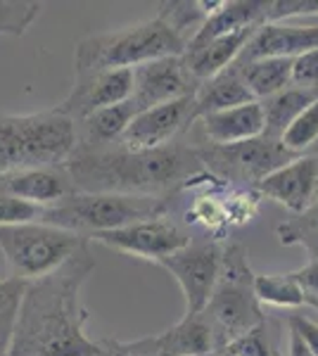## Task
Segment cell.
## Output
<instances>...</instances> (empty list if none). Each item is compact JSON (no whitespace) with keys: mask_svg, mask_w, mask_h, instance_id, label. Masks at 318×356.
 I'll return each instance as SVG.
<instances>
[{"mask_svg":"<svg viewBox=\"0 0 318 356\" xmlns=\"http://www.w3.org/2000/svg\"><path fill=\"white\" fill-rule=\"evenodd\" d=\"M292 273L306 292V304L318 309V259L306 261V266L297 268V271H292Z\"/></svg>","mask_w":318,"mask_h":356,"instance_id":"e575fe53","label":"cell"},{"mask_svg":"<svg viewBox=\"0 0 318 356\" xmlns=\"http://www.w3.org/2000/svg\"><path fill=\"white\" fill-rule=\"evenodd\" d=\"M95 356H131V354L124 349V342L105 340V342H100V349H97Z\"/></svg>","mask_w":318,"mask_h":356,"instance_id":"8d00e7d4","label":"cell"},{"mask_svg":"<svg viewBox=\"0 0 318 356\" xmlns=\"http://www.w3.org/2000/svg\"><path fill=\"white\" fill-rule=\"evenodd\" d=\"M93 271L86 245L55 273L26 283L8 356H95L100 342L86 335L88 312L81 304V288Z\"/></svg>","mask_w":318,"mask_h":356,"instance_id":"6da1fadb","label":"cell"},{"mask_svg":"<svg viewBox=\"0 0 318 356\" xmlns=\"http://www.w3.org/2000/svg\"><path fill=\"white\" fill-rule=\"evenodd\" d=\"M254 191L283 204L292 214H302L318 197V154H299L290 164L259 181Z\"/></svg>","mask_w":318,"mask_h":356,"instance_id":"5bb4252c","label":"cell"},{"mask_svg":"<svg viewBox=\"0 0 318 356\" xmlns=\"http://www.w3.org/2000/svg\"><path fill=\"white\" fill-rule=\"evenodd\" d=\"M287 328L297 332V335L302 337V342L311 349V354L318 356V323L314 318L294 312L287 316Z\"/></svg>","mask_w":318,"mask_h":356,"instance_id":"836d02e7","label":"cell"},{"mask_svg":"<svg viewBox=\"0 0 318 356\" xmlns=\"http://www.w3.org/2000/svg\"><path fill=\"white\" fill-rule=\"evenodd\" d=\"M299 15H318V0H276V3H269L266 24L290 19V17Z\"/></svg>","mask_w":318,"mask_h":356,"instance_id":"d6a6232c","label":"cell"},{"mask_svg":"<svg viewBox=\"0 0 318 356\" xmlns=\"http://www.w3.org/2000/svg\"><path fill=\"white\" fill-rule=\"evenodd\" d=\"M233 67H238L242 81L250 88L254 100H266L292 83V60H285V57H266V60Z\"/></svg>","mask_w":318,"mask_h":356,"instance_id":"603a6c76","label":"cell"},{"mask_svg":"<svg viewBox=\"0 0 318 356\" xmlns=\"http://www.w3.org/2000/svg\"><path fill=\"white\" fill-rule=\"evenodd\" d=\"M276 238L285 247H302L309 261L318 259V197L302 214L280 221L276 226Z\"/></svg>","mask_w":318,"mask_h":356,"instance_id":"484cf974","label":"cell"},{"mask_svg":"<svg viewBox=\"0 0 318 356\" xmlns=\"http://www.w3.org/2000/svg\"><path fill=\"white\" fill-rule=\"evenodd\" d=\"M133 93V69H107V72L74 74V86L69 95L57 105L65 117L81 124L90 114L119 105Z\"/></svg>","mask_w":318,"mask_h":356,"instance_id":"7c38bea8","label":"cell"},{"mask_svg":"<svg viewBox=\"0 0 318 356\" xmlns=\"http://www.w3.org/2000/svg\"><path fill=\"white\" fill-rule=\"evenodd\" d=\"M257 29L259 26L242 29V31L228 33V36L214 38V41H207L202 45L186 48V53H183V67H186L190 81L200 86V83L214 79L216 74H221L223 69L233 67L235 60H238L240 53L245 50V45L250 43L252 33L257 31Z\"/></svg>","mask_w":318,"mask_h":356,"instance_id":"ac0fdd59","label":"cell"},{"mask_svg":"<svg viewBox=\"0 0 318 356\" xmlns=\"http://www.w3.org/2000/svg\"><path fill=\"white\" fill-rule=\"evenodd\" d=\"M287 356H314L311 354V349L306 347V344L302 342V337H299L294 330L287 332Z\"/></svg>","mask_w":318,"mask_h":356,"instance_id":"d590c367","label":"cell"},{"mask_svg":"<svg viewBox=\"0 0 318 356\" xmlns=\"http://www.w3.org/2000/svg\"><path fill=\"white\" fill-rule=\"evenodd\" d=\"M138 114H141V110H138V105L131 97L119 102V105L105 107V110L90 114L86 122H81L86 129V145L100 147V145H107V143L121 140V136L126 134V129H129Z\"/></svg>","mask_w":318,"mask_h":356,"instance_id":"cb8c5ba5","label":"cell"},{"mask_svg":"<svg viewBox=\"0 0 318 356\" xmlns=\"http://www.w3.org/2000/svg\"><path fill=\"white\" fill-rule=\"evenodd\" d=\"M202 166L218 178V181H233V183H254L264 181L269 174L278 171L280 166L290 164L299 154L285 150L280 140L269 136H259L245 143H235V145L223 147H205L198 150Z\"/></svg>","mask_w":318,"mask_h":356,"instance_id":"ba28073f","label":"cell"},{"mask_svg":"<svg viewBox=\"0 0 318 356\" xmlns=\"http://www.w3.org/2000/svg\"><path fill=\"white\" fill-rule=\"evenodd\" d=\"M79 193L150 195L164 197L176 188H188L202 174L198 150L171 143L159 150H102L77 147L65 164Z\"/></svg>","mask_w":318,"mask_h":356,"instance_id":"7a4b0ae2","label":"cell"},{"mask_svg":"<svg viewBox=\"0 0 318 356\" xmlns=\"http://www.w3.org/2000/svg\"><path fill=\"white\" fill-rule=\"evenodd\" d=\"M45 207L26 202L0 193V226H22V223H43Z\"/></svg>","mask_w":318,"mask_h":356,"instance_id":"f546056e","label":"cell"},{"mask_svg":"<svg viewBox=\"0 0 318 356\" xmlns=\"http://www.w3.org/2000/svg\"><path fill=\"white\" fill-rule=\"evenodd\" d=\"M254 102L250 88L242 81L238 67H228L221 74H216L209 81L200 83L195 90V117H205L212 112L230 110V107Z\"/></svg>","mask_w":318,"mask_h":356,"instance_id":"44dd1931","label":"cell"},{"mask_svg":"<svg viewBox=\"0 0 318 356\" xmlns=\"http://www.w3.org/2000/svg\"><path fill=\"white\" fill-rule=\"evenodd\" d=\"M276 356H280V354H278V352H276Z\"/></svg>","mask_w":318,"mask_h":356,"instance_id":"f35d334b","label":"cell"},{"mask_svg":"<svg viewBox=\"0 0 318 356\" xmlns=\"http://www.w3.org/2000/svg\"><path fill=\"white\" fill-rule=\"evenodd\" d=\"M90 240L50 223L0 226V254L10 278L22 283L45 278L72 259Z\"/></svg>","mask_w":318,"mask_h":356,"instance_id":"52a82bcc","label":"cell"},{"mask_svg":"<svg viewBox=\"0 0 318 356\" xmlns=\"http://www.w3.org/2000/svg\"><path fill=\"white\" fill-rule=\"evenodd\" d=\"M24 288H26V283H22V280H17V278H10V275L8 278H0V356H8Z\"/></svg>","mask_w":318,"mask_h":356,"instance_id":"4316f807","label":"cell"},{"mask_svg":"<svg viewBox=\"0 0 318 356\" xmlns=\"http://www.w3.org/2000/svg\"><path fill=\"white\" fill-rule=\"evenodd\" d=\"M90 240L109 247V250L124 252V254L138 257V259L148 261H161L164 257H171L173 252L183 250L190 238L178 223H173L166 216L157 219H145L129 223L117 231H105L90 235Z\"/></svg>","mask_w":318,"mask_h":356,"instance_id":"30bf717a","label":"cell"},{"mask_svg":"<svg viewBox=\"0 0 318 356\" xmlns=\"http://www.w3.org/2000/svg\"><path fill=\"white\" fill-rule=\"evenodd\" d=\"M254 295L259 304L276 309L306 307V292L294 273H259L254 275Z\"/></svg>","mask_w":318,"mask_h":356,"instance_id":"d4e9b609","label":"cell"},{"mask_svg":"<svg viewBox=\"0 0 318 356\" xmlns=\"http://www.w3.org/2000/svg\"><path fill=\"white\" fill-rule=\"evenodd\" d=\"M198 122L202 124V134L214 147L235 145V143L264 136V110L259 100L230 107V110L205 114Z\"/></svg>","mask_w":318,"mask_h":356,"instance_id":"d6986e66","label":"cell"},{"mask_svg":"<svg viewBox=\"0 0 318 356\" xmlns=\"http://www.w3.org/2000/svg\"><path fill=\"white\" fill-rule=\"evenodd\" d=\"M124 349L131 356H212L216 354V340L205 316L186 314L159 335L124 342Z\"/></svg>","mask_w":318,"mask_h":356,"instance_id":"4fadbf2b","label":"cell"},{"mask_svg":"<svg viewBox=\"0 0 318 356\" xmlns=\"http://www.w3.org/2000/svg\"><path fill=\"white\" fill-rule=\"evenodd\" d=\"M314 48H318V24L297 26L285 24V22H271L252 33L250 43L245 45L235 65H247V62L266 60V57L294 60Z\"/></svg>","mask_w":318,"mask_h":356,"instance_id":"2e32d148","label":"cell"},{"mask_svg":"<svg viewBox=\"0 0 318 356\" xmlns=\"http://www.w3.org/2000/svg\"><path fill=\"white\" fill-rule=\"evenodd\" d=\"M186 41L178 38L159 17L114 31L90 33L74 50V74L136 69L161 57H183Z\"/></svg>","mask_w":318,"mask_h":356,"instance_id":"277c9868","label":"cell"},{"mask_svg":"<svg viewBox=\"0 0 318 356\" xmlns=\"http://www.w3.org/2000/svg\"><path fill=\"white\" fill-rule=\"evenodd\" d=\"M190 83L193 81L183 67V57H161V60H152L133 69L131 100L143 112L178 100V97L193 95L198 88Z\"/></svg>","mask_w":318,"mask_h":356,"instance_id":"9a60e30c","label":"cell"},{"mask_svg":"<svg viewBox=\"0 0 318 356\" xmlns=\"http://www.w3.org/2000/svg\"><path fill=\"white\" fill-rule=\"evenodd\" d=\"M77 147V124L57 107L33 114H0V176L65 166Z\"/></svg>","mask_w":318,"mask_h":356,"instance_id":"3957f363","label":"cell"},{"mask_svg":"<svg viewBox=\"0 0 318 356\" xmlns=\"http://www.w3.org/2000/svg\"><path fill=\"white\" fill-rule=\"evenodd\" d=\"M0 193L40 207H53L77 193V186L65 166H48V169H24L0 176Z\"/></svg>","mask_w":318,"mask_h":356,"instance_id":"e0dca14e","label":"cell"},{"mask_svg":"<svg viewBox=\"0 0 318 356\" xmlns=\"http://www.w3.org/2000/svg\"><path fill=\"white\" fill-rule=\"evenodd\" d=\"M43 5L24 3V0H0V33L24 36L26 29L36 22Z\"/></svg>","mask_w":318,"mask_h":356,"instance_id":"f1b7e54d","label":"cell"},{"mask_svg":"<svg viewBox=\"0 0 318 356\" xmlns=\"http://www.w3.org/2000/svg\"><path fill=\"white\" fill-rule=\"evenodd\" d=\"M214 356H233V354H230V352H225V349H221V352H216Z\"/></svg>","mask_w":318,"mask_h":356,"instance_id":"74e56055","label":"cell"},{"mask_svg":"<svg viewBox=\"0 0 318 356\" xmlns=\"http://www.w3.org/2000/svg\"><path fill=\"white\" fill-rule=\"evenodd\" d=\"M169 204L164 197L150 195H114V193H74L62 202L45 207L43 223L74 231L79 235L117 231L129 223L166 216Z\"/></svg>","mask_w":318,"mask_h":356,"instance_id":"8992f818","label":"cell"},{"mask_svg":"<svg viewBox=\"0 0 318 356\" xmlns=\"http://www.w3.org/2000/svg\"><path fill=\"white\" fill-rule=\"evenodd\" d=\"M223 245L218 240H198L157 261L176 278L186 300V314H202L221 273Z\"/></svg>","mask_w":318,"mask_h":356,"instance_id":"9c48e42d","label":"cell"},{"mask_svg":"<svg viewBox=\"0 0 318 356\" xmlns=\"http://www.w3.org/2000/svg\"><path fill=\"white\" fill-rule=\"evenodd\" d=\"M266 10H269L266 0H230V3L223 0L221 8L207 17V22L200 26V31L190 38V43L186 48L228 36V33L242 31V29L262 26L266 24Z\"/></svg>","mask_w":318,"mask_h":356,"instance_id":"ffe728a7","label":"cell"},{"mask_svg":"<svg viewBox=\"0 0 318 356\" xmlns=\"http://www.w3.org/2000/svg\"><path fill=\"white\" fill-rule=\"evenodd\" d=\"M316 100H318L316 90H306L292 83L287 86V88H283L280 93L266 97V100H259L264 110V136L280 140V136L287 131V126H290L306 107L314 105Z\"/></svg>","mask_w":318,"mask_h":356,"instance_id":"7402d4cb","label":"cell"},{"mask_svg":"<svg viewBox=\"0 0 318 356\" xmlns=\"http://www.w3.org/2000/svg\"><path fill=\"white\" fill-rule=\"evenodd\" d=\"M202 316L214 332L216 352L266 323L262 304L254 295V273L247 261V247L238 240L223 245L218 283Z\"/></svg>","mask_w":318,"mask_h":356,"instance_id":"5b68a950","label":"cell"},{"mask_svg":"<svg viewBox=\"0 0 318 356\" xmlns=\"http://www.w3.org/2000/svg\"><path fill=\"white\" fill-rule=\"evenodd\" d=\"M316 140H318V100L314 105L306 107V110L287 126L285 134L280 136V143L285 145V150H290L294 154H304Z\"/></svg>","mask_w":318,"mask_h":356,"instance_id":"83f0119b","label":"cell"},{"mask_svg":"<svg viewBox=\"0 0 318 356\" xmlns=\"http://www.w3.org/2000/svg\"><path fill=\"white\" fill-rule=\"evenodd\" d=\"M292 86L318 93V48L292 60Z\"/></svg>","mask_w":318,"mask_h":356,"instance_id":"1f68e13d","label":"cell"},{"mask_svg":"<svg viewBox=\"0 0 318 356\" xmlns=\"http://www.w3.org/2000/svg\"><path fill=\"white\" fill-rule=\"evenodd\" d=\"M193 122H198L195 93L143 110L121 136L119 145L126 150H159V147L171 145L183 131L190 129Z\"/></svg>","mask_w":318,"mask_h":356,"instance_id":"8fae6325","label":"cell"},{"mask_svg":"<svg viewBox=\"0 0 318 356\" xmlns=\"http://www.w3.org/2000/svg\"><path fill=\"white\" fill-rule=\"evenodd\" d=\"M266 323L259 325L250 332H245L238 340H233L230 344H225V352H230L233 356H276V352L269 344V335H266Z\"/></svg>","mask_w":318,"mask_h":356,"instance_id":"4dcf8cb0","label":"cell"}]
</instances>
